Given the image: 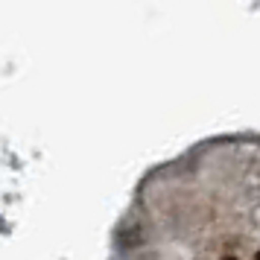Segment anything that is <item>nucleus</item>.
Listing matches in <instances>:
<instances>
[{
  "mask_svg": "<svg viewBox=\"0 0 260 260\" xmlns=\"http://www.w3.org/2000/svg\"><path fill=\"white\" fill-rule=\"evenodd\" d=\"M225 260H237V257H225Z\"/></svg>",
  "mask_w": 260,
  "mask_h": 260,
  "instance_id": "1",
  "label": "nucleus"
},
{
  "mask_svg": "<svg viewBox=\"0 0 260 260\" xmlns=\"http://www.w3.org/2000/svg\"><path fill=\"white\" fill-rule=\"evenodd\" d=\"M257 260H260V254H257Z\"/></svg>",
  "mask_w": 260,
  "mask_h": 260,
  "instance_id": "2",
  "label": "nucleus"
}]
</instances>
